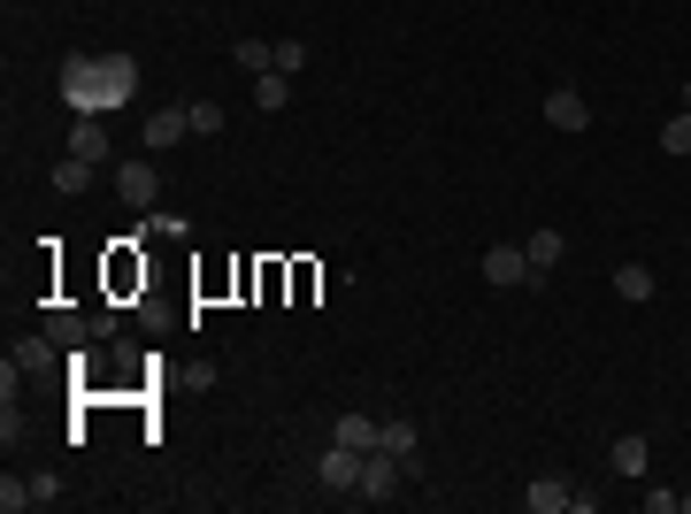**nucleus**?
<instances>
[{
  "mask_svg": "<svg viewBox=\"0 0 691 514\" xmlns=\"http://www.w3.org/2000/svg\"><path fill=\"white\" fill-rule=\"evenodd\" d=\"M54 93L77 108V116H116L131 93H139V62L131 54H70Z\"/></svg>",
  "mask_w": 691,
  "mask_h": 514,
  "instance_id": "obj_1",
  "label": "nucleus"
},
{
  "mask_svg": "<svg viewBox=\"0 0 691 514\" xmlns=\"http://www.w3.org/2000/svg\"><path fill=\"white\" fill-rule=\"evenodd\" d=\"M400 484H407V461L400 453H361V484H353V500H369V507H384V500H400Z\"/></svg>",
  "mask_w": 691,
  "mask_h": 514,
  "instance_id": "obj_2",
  "label": "nucleus"
},
{
  "mask_svg": "<svg viewBox=\"0 0 691 514\" xmlns=\"http://www.w3.org/2000/svg\"><path fill=\"white\" fill-rule=\"evenodd\" d=\"M116 200H124V207H139V215H155V192H162V176H155V162H139V154H131V162H116Z\"/></svg>",
  "mask_w": 691,
  "mask_h": 514,
  "instance_id": "obj_3",
  "label": "nucleus"
},
{
  "mask_svg": "<svg viewBox=\"0 0 691 514\" xmlns=\"http://www.w3.org/2000/svg\"><path fill=\"white\" fill-rule=\"evenodd\" d=\"M545 124H553V131H568V139H576V131H592V100H584L576 85H553V93H545Z\"/></svg>",
  "mask_w": 691,
  "mask_h": 514,
  "instance_id": "obj_4",
  "label": "nucleus"
},
{
  "mask_svg": "<svg viewBox=\"0 0 691 514\" xmlns=\"http://www.w3.org/2000/svg\"><path fill=\"white\" fill-rule=\"evenodd\" d=\"M70 154H85L93 170H116V139H108V124H100V116H77V124H70Z\"/></svg>",
  "mask_w": 691,
  "mask_h": 514,
  "instance_id": "obj_5",
  "label": "nucleus"
},
{
  "mask_svg": "<svg viewBox=\"0 0 691 514\" xmlns=\"http://www.w3.org/2000/svg\"><path fill=\"white\" fill-rule=\"evenodd\" d=\"M485 285H500V292H515V285H530V254L522 246H485Z\"/></svg>",
  "mask_w": 691,
  "mask_h": 514,
  "instance_id": "obj_6",
  "label": "nucleus"
},
{
  "mask_svg": "<svg viewBox=\"0 0 691 514\" xmlns=\"http://www.w3.org/2000/svg\"><path fill=\"white\" fill-rule=\"evenodd\" d=\"M139 139H147V154H170L177 139H192V116H184V108H155V116L139 124Z\"/></svg>",
  "mask_w": 691,
  "mask_h": 514,
  "instance_id": "obj_7",
  "label": "nucleus"
},
{
  "mask_svg": "<svg viewBox=\"0 0 691 514\" xmlns=\"http://www.w3.org/2000/svg\"><path fill=\"white\" fill-rule=\"evenodd\" d=\"M316 476H323L331 492H346V500H353V484H361V453L331 438V446H323V461H316Z\"/></svg>",
  "mask_w": 691,
  "mask_h": 514,
  "instance_id": "obj_8",
  "label": "nucleus"
},
{
  "mask_svg": "<svg viewBox=\"0 0 691 514\" xmlns=\"http://www.w3.org/2000/svg\"><path fill=\"white\" fill-rule=\"evenodd\" d=\"M522 254H530V285H545V277L561 269L568 238H561V231H530V238H522Z\"/></svg>",
  "mask_w": 691,
  "mask_h": 514,
  "instance_id": "obj_9",
  "label": "nucleus"
},
{
  "mask_svg": "<svg viewBox=\"0 0 691 514\" xmlns=\"http://www.w3.org/2000/svg\"><path fill=\"white\" fill-rule=\"evenodd\" d=\"M522 507L530 514H561V507H576V492H568V476H530V484H522Z\"/></svg>",
  "mask_w": 691,
  "mask_h": 514,
  "instance_id": "obj_10",
  "label": "nucleus"
},
{
  "mask_svg": "<svg viewBox=\"0 0 691 514\" xmlns=\"http://www.w3.org/2000/svg\"><path fill=\"white\" fill-rule=\"evenodd\" d=\"M607 461H615V476H630V484H638V476H646V469H653V446H646V438H638V430H623V438H615V446H607Z\"/></svg>",
  "mask_w": 691,
  "mask_h": 514,
  "instance_id": "obj_11",
  "label": "nucleus"
},
{
  "mask_svg": "<svg viewBox=\"0 0 691 514\" xmlns=\"http://www.w3.org/2000/svg\"><path fill=\"white\" fill-rule=\"evenodd\" d=\"M376 446H384V453H400V461H407V476H415V461H423V430H415V422H407V415H392V422H384V438H376Z\"/></svg>",
  "mask_w": 691,
  "mask_h": 514,
  "instance_id": "obj_12",
  "label": "nucleus"
},
{
  "mask_svg": "<svg viewBox=\"0 0 691 514\" xmlns=\"http://www.w3.org/2000/svg\"><path fill=\"white\" fill-rule=\"evenodd\" d=\"M615 292H623V300H630V308H646V300H653V292H661V277H653V269H646V261H623V269H615Z\"/></svg>",
  "mask_w": 691,
  "mask_h": 514,
  "instance_id": "obj_13",
  "label": "nucleus"
},
{
  "mask_svg": "<svg viewBox=\"0 0 691 514\" xmlns=\"http://www.w3.org/2000/svg\"><path fill=\"white\" fill-rule=\"evenodd\" d=\"M46 339L62 345V353H77V345L93 339V323H85V315H70V308H46Z\"/></svg>",
  "mask_w": 691,
  "mask_h": 514,
  "instance_id": "obj_14",
  "label": "nucleus"
},
{
  "mask_svg": "<svg viewBox=\"0 0 691 514\" xmlns=\"http://www.w3.org/2000/svg\"><path fill=\"white\" fill-rule=\"evenodd\" d=\"M8 361H15V368H23V376H46V368H54V361H62V345L46 339V331H39V339H23L15 345V353H8Z\"/></svg>",
  "mask_w": 691,
  "mask_h": 514,
  "instance_id": "obj_15",
  "label": "nucleus"
},
{
  "mask_svg": "<svg viewBox=\"0 0 691 514\" xmlns=\"http://www.w3.org/2000/svg\"><path fill=\"white\" fill-rule=\"evenodd\" d=\"M331 438H339V446H353V453H376L384 422H369V415H339V422H331Z\"/></svg>",
  "mask_w": 691,
  "mask_h": 514,
  "instance_id": "obj_16",
  "label": "nucleus"
},
{
  "mask_svg": "<svg viewBox=\"0 0 691 514\" xmlns=\"http://www.w3.org/2000/svg\"><path fill=\"white\" fill-rule=\"evenodd\" d=\"M285 100H293V77H285V69H262V77H254V108H262V116H277Z\"/></svg>",
  "mask_w": 691,
  "mask_h": 514,
  "instance_id": "obj_17",
  "label": "nucleus"
},
{
  "mask_svg": "<svg viewBox=\"0 0 691 514\" xmlns=\"http://www.w3.org/2000/svg\"><path fill=\"white\" fill-rule=\"evenodd\" d=\"M85 184H93V162H85V154H62V162H54V192H70V200H77Z\"/></svg>",
  "mask_w": 691,
  "mask_h": 514,
  "instance_id": "obj_18",
  "label": "nucleus"
},
{
  "mask_svg": "<svg viewBox=\"0 0 691 514\" xmlns=\"http://www.w3.org/2000/svg\"><path fill=\"white\" fill-rule=\"evenodd\" d=\"M661 154H669V162L691 154V116H669V124H661Z\"/></svg>",
  "mask_w": 691,
  "mask_h": 514,
  "instance_id": "obj_19",
  "label": "nucleus"
},
{
  "mask_svg": "<svg viewBox=\"0 0 691 514\" xmlns=\"http://www.w3.org/2000/svg\"><path fill=\"white\" fill-rule=\"evenodd\" d=\"M269 54H277V46H262V39H238V46H231V62H238L246 77H262V69H269Z\"/></svg>",
  "mask_w": 691,
  "mask_h": 514,
  "instance_id": "obj_20",
  "label": "nucleus"
},
{
  "mask_svg": "<svg viewBox=\"0 0 691 514\" xmlns=\"http://www.w3.org/2000/svg\"><path fill=\"white\" fill-rule=\"evenodd\" d=\"M269 69H285V77H300V69H308V46H300V39H277V54H269Z\"/></svg>",
  "mask_w": 691,
  "mask_h": 514,
  "instance_id": "obj_21",
  "label": "nucleus"
},
{
  "mask_svg": "<svg viewBox=\"0 0 691 514\" xmlns=\"http://www.w3.org/2000/svg\"><path fill=\"white\" fill-rule=\"evenodd\" d=\"M184 116H192V139H215V131H223V108H215V100H192Z\"/></svg>",
  "mask_w": 691,
  "mask_h": 514,
  "instance_id": "obj_22",
  "label": "nucleus"
},
{
  "mask_svg": "<svg viewBox=\"0 0 691 514\" xmlns=\"http://www.w3.org/2000/svg\"><path fill=\"white\" fill-rule=\"evenodd\" d=\"M139 231H155V238H184V215H170V207H155V215H139Z\"/></svg>",
  "mask_w": 691,
  "mask_h": 514,
  "instance_id": "obj_23",
  "label": "nucleus"
},
{
  "mask_svg": "<svg viewBox=\"0 0 691 514\" xmlns=\"http://www.w3.org/2000/svg\"><path fill=\"white\" fill-rule=\"evenodd\" d=\"M23 507H31V476H23V484L8 476V484H0V514H23Z\"/></svg>",
  "mask_w": 691,
  "mask_h": 514,
  "instance_id": "obj_24",
  "label": "nucleus"
},
{
  "mask_svg": "<svg viewBox=\"0 0 691 514\" xmlns=\"http://www.w3.org/2000/svg\"><path fill=\"white\" fill-rule=\"evenodd\" d=\"M54 500H62V476L39 469V476H31V507H54Z\"/></svg>",
  "mask_w": 691,
  "mask_h": 514,
  "instance_id": "obj_25",
  "label": "nucleus"
},
{
  "mask_svg": "<svg viewBox=\"0 0 691 514\" xmlns=\"http://www.w3.org/2000/svg\"><path fill=\"white\" fill-rule=\"evenodd\" d=\"M684 116H691V77H684Z\"/></svg>",
  "mask_w": 691,
  "mask_h": 514,
  "instance_id": "obj_26",
  "label": "nucleus"
},
{
  "mask_svg": "<svg viewBox=\"0 0 691 514\" xmlns=\"http://www.w3.org/2000/svg\"><path fill=\"white\" fill-rule=\"evenodd\" d=\"M684 514H691V492H684Z\"/></svg>",
  "mask_w": 691,
  "mask_h": 514,
  "instance_id": "obj_27",
  "label": "nucleus"
}]
</instances>
